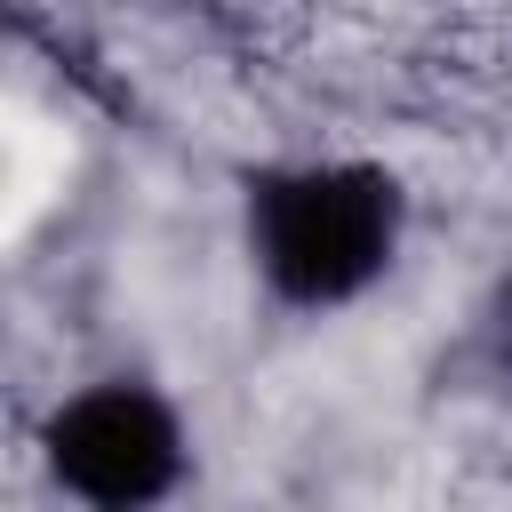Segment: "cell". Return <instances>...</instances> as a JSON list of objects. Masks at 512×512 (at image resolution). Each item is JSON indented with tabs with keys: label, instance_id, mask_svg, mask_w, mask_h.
<instances>
[{
	"label": "cell",
	"instance_id": "1",
	"mask_svg": "<svg viewBox=\"0 0 512 512\" xmlns=\"http://www.w3.org/2000/svg\"><path fill=\"white\" fill-rule=\"evenodd\" d=\"M400 232V192L376 168H288L256 184L248 240L280 296L296 304H344L360 296Z\"/></svg>",
	"mask_w": 512,
	"mask_h": 512
},
{
	"label": "cell",
	"instance_id": "2",
	"mask_svg": "<svg viewBox=\"0 0 512 512\" xmlns=\"http://www.w3.org/2000/svg\"><path fill=\"white\" fill-rule=\"evenodd\" d=\"M48 464L96 512H144L152 496L176 488L184 448H176V416L152 392L96 384V392L64 400V416L48 424Z\"/></svg>",
	"mask_w": 512,
	"mask_h": 512
},
{
	"label": "cell",
	"instance_id": "3",
	"mask_svg": "<svg viewBox=\"0 0 512 512\" xmlns=\"http://www.w3.org/2000/svg\"><path fill=\"white\" fill-rule=\"evenodd\" d=\"M480 352H488V368L496 376H512V280L488 296V312H480Z\"/></svg>",
	"mask_w": 512,
	"mask_h": 512
}]
</instances>
